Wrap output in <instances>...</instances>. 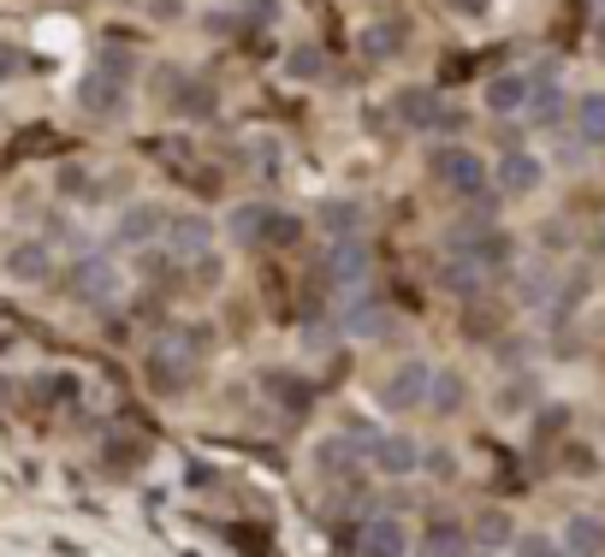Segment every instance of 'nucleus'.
I'll return each mask as SVG.
<instances>
[{
	"instance_id": "473e14b6",
	"label": "nucleus",
	"mask_w": 605,
	"mask_h": 557,
	"mask_svg": "<svg viewBox=\"0 0 605 557\" xmlns=\"http://www.w3.org/2000/svg\"><path fill=\"white\" fill-rule=\"evenodd\" d=\"M24 71V48L19 42H0V83H12Z\"/></svg>"
},
{
	"instance_id": "dca6fc26",
	"label": "nucleus",
	"mask_w": 605,
	"mask_h": 557,
	"mask_svg": "<svg viewBox=\"0 0 605 557\" xmlns=\"http://www.w3.org/2000/svg\"><path fill=\"white\" fill-rule=\"evenodd\" d=\"M338 320H345L350 339H386V327H392V315H386V303H380V297H350Z\"/></svg>"
},
{
	"instance_id": "aec40b11",
	"label": "nucleus",
	"mask_w": 605,
	"mask_h": 557,
	"mask_svg": "<svg viewBox=\"0 0 605 557\" xmlns=\"http://www.w3.org/2000/svg\"><path fill=\"white\" fill-rule=\"evenodd\" d=\"M404 19H380V24H368L362 31V54L368 60H397V54H404Z\"/></svg>"
},
{
	"instance_id": "39448f33",
	"label": "nucleus",
	"mask_w": 605,
	"mask_h": 557,
	"mask_svg": "<svg viewBox=\"0 0 605 557\" xmlns=\"http://www.w3.org/2000/svg\"><path fill=\"white\" fill-rule=\"evenodd\" d=\"M427 379H434V368L427 362H404L386 386H380V409H392V416H410V409L427 403Z\"/></svg>"
},
{
	"instance_id": "c756f323",
	"label": "nucleus",
	"mask_w": 605,
	"mask_h": 557,
	"mask_svg": "<svg viewBox=\"0 0 605 557\" xmlns=\"http://www.w3.org/2000/svg\"><path fill=\"white\" fill-rule=\"evenodd\" d=\"M528 403H535V379H528V374H516L511 386L498 391V409H511V416H516V409H528Z\"/></svg>"
},
{
	"instance_id": "20e7f679",
	"label": "nucleus",
	"mask_w": 605,
	"mask_h": 557,
	"mask_svg": "<svg viewBox=\"0 0 605 557\" xmlns=\"http://www.w3.org/2000/svg\"><path fill=\"white\" fill-rule=\"evenodd\" d=\"M78 107H83V120H96V125H113V120H125V83L120 78H108V71H90V78L78 83Z\"/></svg>"
},
{
	"instance_id": "b1692460",
	"label": "nucleus",
	"mask_w": 605,
	"mask_h": 557,
	"mask_svg": "<svg viewBox=\"0 0 605 557\" xmlns=\"http://www.w3.org/2000/svg\"><path fill=\"white\" fill-rule=\"evenodd\" d=\"M457 403H463V374L439 368L434 379H427V409H434V416H451Z\"/></svg>"
},
{
	"instance_id": "bb28decb",
	"label": "nucleus",
	"mask_w": 605,
	"mask_h": 557,
	"mask_svg": "<svg viewBox=\"0 0 605 557\" xmlns=\"http://www.w3.org/2000/svg\"><path fill=\"white\" fill-rule=\"evenodd\" d=\"M446 291H457V297H469V291H481V268H475V261H463V255H457L451 268H446Z\"/></svg>"
},
{
	"instance_id": "9b49d317",
	"label": "nucleus",
	"mask_w": 605,
	"mask_h": 557,
	"mask_svg": "<svg viewBox=\"0 0 605 557\" xmlns=\"http://www.w3.org/2000/svg\"><path fill=\"white\" fill-rule=\"evenodd\" d=\"M451 255H463V261H475V268H505L511 261V238L505 231H451Z\"/></svg>"
},
{
	"instance_id": "f257e3e1",
	"label": "nucleus",
	"mask_w": 605,
	"mask_h": 557,
	"mask_svg": "<svg viewBox=\"0 0 605 557\" xmlns=\"http://www.w3.org/2000/svg\"><path fill=\"white\" fill-rule=\"evenodd\" d=\"M209 350V327H172L160 332L149 344V356H143V368H149V386L160 398H179L190 386V368H197V356Z\"/></svg>"
},
{
	"instance_id": "4c0bfd02",
	"label": "nucleus",
	"mask_w": 605,
	"mask_h": 557,
	"mask_svg": "<svg viewBox=\"0 0 605 557\" xmlns=\"http://www.w3.org/2000/svg\"><path fill=\"white\" fill-rule=\"evenodd\" d=\"M179 12H184L179 0H155V19H167V24H172V19H179Z\"/></svg>"
},
{
	"instance_id": "72a5a7b5",
	"label": "nucleus",
	"mask_w": 605,
	"mask_h": 557,
	"mask_svg": "<svg viewBox=\"0 0 605 557\" xmlns=\"http://www.w3.org/2000/svg\"><path fill=\"white\" fill-rule=\"evenodd\" d=\"M516 557H558V546L546 534H516Z\"/></svg>"
},
{
	"instance_id": "7ed1b4c3",
	"label": "nucleus",
	"mask_w": 605,
	"mask_h": 557,
	"mask_svg": "<svg viewBox=\"0 0 605 557\" xmlns=\"http://www.w3.org/2000/svg\"><path fill=\"white\" fill-rule=\"evenodd\" d=\"M66 285H71V303H83V309H108V303L120 297L125 278H120V268H113L108 255H83Z\"/></svg>"
},
{
	"instance_id": "e433bc0d",
	"label": "nucleus",
	"mask_w": 605,
	"mask_h": 557,
	"mask_svg": "<svg viewBox=\"0 0 605 557\" xmlns=\"http://www.w3.org/2000/svg\"><path fill=\"white\" fill-rule=\"evenodd\" d=\"M451 12H457V19H481L486 0H451Z\"/></svg>"
},
{
	"instance_id": "4be33fe9",
	"label": "nucleus",
	"mask_w": 605,
	"mask_h": 557,
	"mask_svg": "<svg viewBox=\"0 0 605 557\" xmlns=\"http://www.w3.org/2000/svg\"><path fill=\"white\" fill-rule=\"evenodd\" d=\"M268 214H273L268 202H244V208L226 214V231L238 243H268Z\"/></svg>"
},
{
	"instance_id": "0eeeda50",
	"label": "nucleus",
	"mask_w": 605,
	"mask_h": 557,
	"mask_svg": "<svg viewBox=\"0 0 605 557\" xmlns=\"http://www.w3.org/2000/svg\"><path fill=\"white\" fill-rule=\"evenodd\" d=\"M125 249H149L167 238V208L160 202H131V208L120 214V231H113Z\"/></svg>"
},
{
	"instance_id": "6ab92c4d",
	"label": "nucleus",
	"mask_w": 605,
	"mask_h": 557,
	"mask_svg": "<svg viewBox=\"0 0 605 557\" xmlns=\"http://www.w3.org/2000/svg\"><path fill=\"white\" fill-rule=\"evenodd\" d=\"M54 190H60L66 202H101V179L83 160H60V167H54Z\"/></svg>"
},
{
	"instance_id": "f8f14e48",
	"label": "nucleus",
	"mask_w": 605,
	"mask_h": 557,
	"mask_svg": "<svg viewBox=\"0 0 605 557\" xmlns=\"http://www.w3.org/2000/svg\"><path fill=\"white\" fill-rule=\"evenodd\" d=\"M368 463H374L386 480H404V475H416V468H422V451H416V439L386 433V439H374V445H368Z\"/></svg>"
},
{
	"instance_id": "423d86ee",
	"label": "nucleus",
	"mask_w": 605,
	"mask_h": 557,
	"mask_svg": "<svg viewBox=\"0 0 605 557\" xmlns=\"http://www.w3.org/2000/svg\"><path fill=\"white\" fill-rule=\"evenodd\" d=\"M404 552H410L404 522H397L392 510H374V516L362 522V534H357V557H404Z\"/></svg>"
},
{
	"instance_id": "f3484780",
	"label": "nucleus",
	"mask_w": 605,
	"mask_h": 557,
	"mask_svg": "<svg viewBox=\"0 0 605 557\" xmlns=\"http://www.w3.org/2000/svg\"><path fill=\"white\" fill-rule=\"evenodd\" d=\"M397 120L416 125V130H434V125H446L451 113H446V101H439L434 90H397Z\"/></svg>"
},
{
	"instance_id": "4468645a",
	"label": "nucleus",
	"mask_w": 605,
	"mask_h": 557,
	"mask_svg": "<svg viewBox=\"0 0 605 557\" xmlns=\"http://www.w3.org/2000/svg\"><path fill=\"white\" fill-rule=\"evenodd\" d=\"M327 278H333L338 291H357L362 278H368V243L362 238H338L333 255H327Z\"/></svg>"
},
{
	"instance_id": "412c9836",
	"label": "nucleus",
	"mask_w": 605,
	"mask_h": 557,
	"mask_svg": "<svg viewBox=\"0 0 605 557\" xmlns=\"http://www.w3.org/2000/svg\"><path fill=\"white\" fill-rule=\"evenodd\" d=\"M564 552L570 557H600L605 552V522L600 516H570L564 522Z\"/></svg>"
},
{
	"instance_id": "f03ea898",
	"label": "nucleus",
	"mask_w": 605,
	"mask_h": 557,
	"mask_svg": "<svg viewBox=\"0 0 605 557\" xmlns=\"http://www.w3.org/2000/svg\"><path fill=\"white\" fill-rule=\"evenodd\" d=\"M427 179H434L439 190H451L457 202H475L486 190V167L475 149H457V143H446V149L427 155Z\"/></svg>"
},
{
	"instance_id": "c85d7f7f",
	"label": "nucleus",
	"mask_w": 605,
	"mask_h": 557,
	"mask_svg": "<svg viewBox=\"0 0 605 557\" xmlns=\"http://www.w3.org/2000/svg\"><path fill=\"white\" fill-rule=\"evenodd\" d=\"M268 398L273 403H291V409H303L309 403V391L298 386V379H291V374H268Z\"/></svg>"
},
{
	"instance_id": "2f4dec72",
	"label": "nucleus",
	"mask_w": 605,
	"mask_h": 557,
	"mask_svg": "<svg viewBox=\"0 0 605 557\" xmlns=\"http://www.w3.org/2000/svg\"><path fill=\"white\" fill-rule=\"evenodd\" d=\"M558 107H564V101H558V83H540V90L528 95V113H535V120H558Z\"/></svg>"
},
{
	"instance_id": "9d476101",
	"label": "nucleus",
	"mask_w": 605,
	"mask_h": 557,
	"mask_svg": "<svg viewBox=\"0 0 605 557\" xmlns=\"http://www.w3.org/2000/svg\"><path fill=\"white\" fill-rule=\"evenodd\" d=\"M493 179H498V190H505V196H535V190L546 184V167H540V155L511 149V155L493 167Z\"/></svg>"
},
{
	"instance_id": "1a4fd4ad",
	"label": "nucleus",
	"mask_w": 605,
	"mask_h": 557,
	"mask_svg": "<svg viewBox=\"0 0 605 557\" xmlns=\"http://www.w3.org/2000/svg\"><path fill=\"white\" fill-rule=\"evenodd\" d=\"M209 243H214V219H209V214H179V219H167V249L184 261V268L209 255Z\"/></svg>"
},
{
	"instance_id": "393cba45",
	"label": "nucleus",
	"mask_w": 605,
	"mask_h": 557,
	"mask_svg": "<svg viewBox=\"0 0 605 557\" xmlns=\"http://www.w3.org/2000/svg\"><path fill=\"white\" fill-rule=\"evenodd\" d=\"M475 539L486 552H498V546H516V527H511L505 510H481V516H475Z\"/></svg>"
},
{
	"instance_id": "c9c22d12",
	"label": "nucleus",
	"mask_w": 605,
	"mask_h": 557,
	"mask_svg": "<svg viewBox=\"0 0 605 557\" xmlns=\"http://www.w3.org/2000/svg\"><path fill=\"white\" fill-rule=\"evenodd\" d=\"M422 463H427V475H434V480H451V475H457V457H451V451H427Z\"/></svg>"
},
{
	"instance_id": "6e6552de",
	"label": "nucleus",
	"mask_w": 605,
	"mask_h": 557,
	"mask_svg": "<svg viewBox=\"0 0 605 557\" xmlns=\"http://www.w3.org/2000/svg\"><path fill=\"white\" fill-rule=\"evenodd\" d=\"M7 273L19 278V285H48L54 278V243L48 238H19L7 249Z\"/></svg>"
},
{
	"instance_id": "7c9ffc66",
	"label": "nucleus",
	"mask_w": 605,
	"mask_h": 557,
	"mask_svg": "<svg viewBox=\"0 0 605 557\" xmlns=\"http://www.w3.org/2000/svg\"><path fill=\"white\" fill-rule=\"evenodd\" d=\"M298 238H303V219L273 208V214H268V243H298Z\"/></svg>"
},
{
	"instance_id": "a878e982",
	"label": "nucleus",
	"mask_w": 605,
	"mask_h": 557,
	"mask_svg": "<svg viewBox=\"0 0 605 557\" xmlns=\"http://www.w3.org/2000/svg\"><path fill=\"white\" fill-rule=\"evenodd\" d=\"M172 107H179L184 120H209V113H214V90H209V83H184Z\"/></svg>"
},
{
	"instance_id": "58836bf2",
	"label": "nucleus",
	"mask_w": 605,
	"mask_h": 557,
	"mask_svg": "<svg viewBox=\"0 0 605 557\" xmlns=\"http://www.w3.org/2000/svg\"><path fill=\"white\" fill-rule=\"evenodd\" d=\"M600 249H605V226H600Z\"/></svg>"
},
{
	"instance_id": "ddd939ff",
	"label": "nucleus",
	"mask_w": 605,
	"mask_h": 557,
	"mask_svg": "<svg viewBox=\"0 0 605 557\" xmlns=\"http://www.w3.org/2000/svg\"><path fill=\"white\" fill-rule=\"evenodd\" d=\"M528 95H535V78H528V71H498L481 101H486V113L511 120V113H528Z\"/></svg>"
},
{
	"instance_id": "5701e85b",
	"label": "nucleus",
	"mask_w": 605,
	"mask_h": 557,
	"mask_svg": "<svg viewBox=\"0 0 605 557\" xmlns=\"http://www.w3.org/2000/svg\"><path fill=\"white\" fill-rule=\"evenodd\" d=\"M575 130H582L587 149H605V95H600V90L575 101Z\"/></svg>"
},
{
	"instance_id": "a211bd4d",
	"label": "nucleus",
	"mask_w": 605,
	"mask_h": 557,
	"mask_svg": "<svg viewBox=\"0 0 605 557\" xmlns=\"http://www.w3.org/2000/svg\"><path fill=\"white\" fill-rule=\"evenodd\" d=\"M321 231L338 243V238H362V219H368V208L362 202H350V196H338V202H321Z\"/></svg>"
},
{
	"instance_id": "f704fd0d",
	"label": "nucleus",
	"mask_w": 605,
	"mask_h": 557,
	"mask_svg": "<svg viewBox=\"0 0 605 557\" xmlns=\"http://www.w3.org/2000/svg\"><path fill=\"white\" fill-rule=\"evenodd\" d=\"M285 71H291V78H315V71H321V54H315V48H298V54L285 60Z\"/></svg>"
},
{
	"instance_id": "cd10ccee",
	"label": "nucleus",
	"mask_w": 605,
	"mask_h": 557,
	"mask_svg": "<svg viewBox=\"0 0 605 557\" xmlns=\"http://www.w3.org/2000/svg\"><path fill=\"white\" fill-rule=\"evenodd\" d=\"M96 71H108V78H120V83H131V54L120 48V42H108V48L96 54Z\"/></svg>"
},
{
	"instance_id": "2eb2a0df",
	"label": "nucleus",
	"mask_w": 605,
	"mask_h": 557,
	"mask_svg": "<svg viewBox=\"0 0 605 557\" xmlns=\"http://www.w3.org/2000/svg\"><path fill=\"white\" fill-rule=\"evenodd\" d=\"M463 552H469V527L451 516H434L416 539V557H463Z\"/></svg>"
}]
</instances>
